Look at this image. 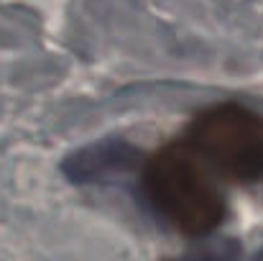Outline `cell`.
I'll list each match as a JSON object with an SVG mask.
<instances>
[{"mask_svg": "<svg viewBox=\"0 0 263 261\" xmlns=\"http://www.w3.org/2000/svg\"><path fill=\"white\" fill-rule=\"evenodd\" d=\"M141 187L151 210L189 238L212 233L228 215L220 179L181 136L148 156Z\"/></svg>", "mask_w": 263, "mask_h": 261, "instance_id": "1", "label": "cell"}, {"mask_svg": "<svg viewBox=\"0 0 263 261\" xmlns=\"http://www.w3.org/2000/svg\"><path fill=\"white\" fill-rule=\"evenodd\" d=\"M181 138L220 182L248 184L263 177V115L240 102L199 110Z\"/></svg>", "mask_w": 263, "mask_h": 261, "instance_id": "2", "label": "cell"}]
</instances>
